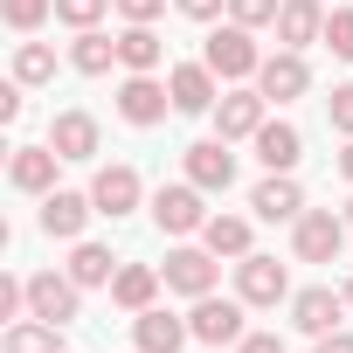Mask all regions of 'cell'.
Segmentation results:
<instances>
[{
  "instance_id": "obj_1",
  "label": "cell",
  "mask_w": 353,
  "mask_h": 353,
  "mask_svg": "<svg viewBox=\"0 0 353 353\" xmlns=\"http://www.w3.org/2000/svg\"><path fill=\"white\" fill-rule=\"evenodd\" d=\"M222 83H243V77H256L263 70V56H256V42H250V28L243 21H229V28H215L208 35V56H201Z\"/></svg>"
},
{
  "instance_id": "obj_2",
  "label": "cell",
  "mask_w": 353,
  "mask_h": 353,
  "mask_svg": "<svg viewBox=\"0 0 353 353\" xmlns=\"http://www.w3.org/2000/svg\"><path fill=\"white\" fill-rule=\"evenodd\" d=\"M339 243H346V215L312 208V215L291 222V256L298 263H339Z\"/></svg>"
},
{
  "instance_id": "obj_3",
  "label": "cell",
  "mask_w": 353,
  "mask_h": 353,
  "mask_svg": "<svg viewBox=\"0 0 353 353\" xmlns=\"http://www.w3.org/2000/svg\"><path fill=\"white\" fill-rule=\"evenodd\" d=\"M77 305H83V284H77L70 270H63V277H56V270H35V277H28V312H35V319L70 325V319H77Z\"/></svg>"
},
{
  "instance_id": "obj_4",
  "label": "cell",
  "mask_w": 353,
  "mask_h": 353,
  "mask_svg": "<svg viewBox=\"0 0 353 353\" xmlns=\"http://www.w3.org/2000/svg\"><path fill=\"white\" fill-rule=\"evenodd\" d=\"M181 159H188V181H194L201 194H229V181H236V152H229L222 132H215V139H194Z\"/></svg>"
},
{
  "instance_id": "obj_5",
  "label": "cell",
  "mask_w": 353,
  "mask_h": 353,
  "mask_svg": "<svg viewBox=\"0 0 353 353\" xmlns=\"http://www.w3.org/2000/svg\"><path fill=\"white\" fill-rule=\"evenodd\" d=\"M188 325H194V339L201 346H236L243 339V298H194V312H188Z\"/></svg>"
},
{
  "instance_id": "obj_6",
  "label": "cell",
  "mask_w": 353,
  "mask_h": 353,
  "mask_svg": "<svg viewBox=\"0 0 353 353\" xmlns=\"http://www.w3.org/2000/svg\"><path fill=\"white\" fill-rule=\"evenodd\" d=\"M152 222H159L166 236H194V229H208L201 188H194V181H181V188H159V194H152Z\"/></svg>"
},
{
  "instance_id": "obj_7",
  "label": "cell",
  "mask_w": 353,
  "mask_h": 353,
  "mask_svg": "<svg viewBox=\"0 0 353 353\" xmlns=\"http://www.w3.org/2000/svg\"><path fill=\"white\" fill-rule=\"evenodd\" d=\"M284 291H291V277H284L277 256H256V250L236 256V298H243V305H277Z\"/></svg>"
},
{
  "instance_id": "obj_8",
  "label": "cell",
  "mask_w": 353,
  "mask_h": 353,
  "mask_svg": "<svg viewBox=\"0 0 353 353\" xmlns=\"http://www.w3.org/2000/svg\"><path fill=\"white\" fill-rule=\"evenodd\" d=\"M159 277H166V291H181V298H208L215 291V250L208 243L201 250H173L159 263Z\"/></svg>"
},
{
  "instance_id": "obj_9",
  "label": "cell",
  "mask_w": 353,
  "mask_h": 353,
  "mask_svg": "<svg viewBox=\"0 0 353 353\" xmlns=\"http://www.w3.org/2000/svg\"><path fill=\"white\" fill-rule=\"evenodd\" d=\"M256 90H263L270 104H291V97H305V90H312V70H305V56H298V49H277V56H263V70H256Z\"/></svg>"
},
{
  "instance_id": "obj_10",
  "label": "cell",
  "mask_w": 353,
  "mask_h": 353,
  "mask_svg": "<svg viewBox=\"0 0 353 353\" xmlns=\"http://www.w3.org/2000/svg\"><path fill=\"white\" fill-rule=\"evenodd\" d=\"M166 111H173V90L159 77H125L118 83V118L125 125H159Z\"/></svg>"
},
{
  "instance_id": "obj_11",
  "label": "cell",
  "mask_w": 353,
  "mask_h": 353,
  "mask_svg": "<svg viewBox=\"0 0 353 353\" xmlns=\"http://www.w3.org/2000/svg\"><path fill=\"white\" fill-rule=\"evenodd\" d=\"M339 312H346V291H332V284H312V291H298V298H291V325H298V332H312V339L339 332Z\"/></svg>"
},
{
  "instance_id": "obj_12",
  "label": "cell",
  "mask_w": 353,
  "mask_h": 353,
  "mask_svg": "<svg viewBox=\"0 0 353 353\" xmlns=\"http://www.w3.org/2000/svg\"><path fill=\"white\" fill-rule=\"evenodd\" d=\"M132 339H139V353H181L194 339V325L159 312V305H145V312H132Z\"/></svg>"
},
{
  "instance_id": "obj_13",
  "label": "cell",
  "mask_w": 353,
  "mask_h": 353,
  "mask_svg": "<svg viewBox=\"0 0 353 353\" xmlns=\"http://www.w3.org/2000/svg\"><path fill=\"white\" fill-rule=\"evenodd\" d=\"M263 104H270L263 90H222L215 97V132L222 139H256L263 132Z\"/></svg>"
},
{
  "instance_id": "obj_14",
  "label": "cell",
  "mask_w": 353,
  "mask_h": 353,
  "mask_svg": "<svg viewBox=\"0 0 353 353\" xmlns=\"http://www.w3.org/2000/svg\"><path fill=\"white\" fill-rule=\"evenodd\" d=\"M56 166H63V152H56V145H14L8 181H14L21 194H56Z\"/></svg>"
},
{
  "instance_id": "obj_15",
  "label": "cell",
  "mask_w": 353,
  "mask_h": 353,
  "mask_svg": "<svg viewBox=\"0 0 353 353\" xmlns=\"http://www.w3.org/2000/svg\"><path fill=\"white\" fill-rule=\"evenodd\" d=\"M166 90H173V111H188V118L215 111V97H222L208 63H181V70H166Z\"/></svg>"
},
{
  "instance_id": "obj_16",
  "label": "cell",
  "mask_w": 353,
  "mask_h": 353,
  "mask_svg": "<svg viewBox=\"0 0 353 353\" xmlns=\"http://www.w3.org/2000/svg\"><path fill=\"white\" fill-rule=\"evenodd\" d=\"M90 215H97V201H90V194H63V188H56V194H42V236H56V243H77Z\"/></svg>"
},
{
  "instance_id": "obj_17",
  "label": "cell",
  "mask_w": 353,
  "mask_h": 353,
  "mask_svg": "<svg viewBox=\"0 0 353 353\" xmlns=\"http://www.w3.org/2000/svg\"><path fill=\"white\" fill-rule=\"evenodd\" d=\"M90 201H97V215H132L139 208V173L132 166H97V181H90Z\"/></svg>"
},
{
  "instance_id": "obj_18",
  "label": "cell",
  "mask_w": 353,
  "mask_h": 353,
  "mask_svg": "<svg viewBox=\"0 0 353 353\" xmlns=\"http://www.w3.org/2000/svg\"><path fill=\"white\" fill-rule=\"evenodd\" d=\"M270 28H277V42H284V49H305V42H319V35H325V8H319V0H284Z\"/></svg>"
},
{
  "instance_id": "obj_19",
  "label": "cell",
  "mask_w": 353,
  "mask_h": 353,
  "mask_svg": "<svg viewBox=\"0 0 353 353\" xmlns=\"http://www.w3.org/2000/svg\"><path fill=\"white\" fill-rule=\"evenodd\" d=\"M250 208H256L263 222H298V215H305V194H298V181H291V173H270V181H256Z\"/></svg>"
},
{
  "instance_id": "obj_20",
  "label": "cell",
  "mask_w": 353,
  "mask_h": 353,
  "mask_svg": "<svg viewBox=\"0 0 353 353\" xmlns=\"http://www.w3.org/2000/svg\"><path fill=\"white\" fill-rule=\"evenodd\" d=\"M159 56H166V42L152 35V21H125V35H118V63H125L132 77H152Z\"/></svg>"
},
{
  "instance_id": "obj_21",
  "label": "cell",
  "mask_w": 353,
  "mask_h": 353,
  "mask_svg": "<svg viewBox=\"0 0 353 353\" xmlns=\"http://www.w3.org/2000/svg\"><path fill=\"white\" fill-rule=\"evenodd\" d=\"M49 145H56L63 159H90V152H97V118H90V111H56Z\"/></svg>"
},
{
  "instance_id": "obj_22",
  "label": "cell",
  "mask_w": 353,
  "mask_h": 353,
  "mask_svg": "<svg viewBox=\"0 0 353 353\" xmlns=\"http://www.w3.org/2000/svg\"><path fill=\"white\" fill-rule=\"evenodd\" d=\"M256 159H263L270 173H291V166L305 159V139H298V125H284V118L270 125V118H263V132H256Z\"/></svg>"
},
{
  "instance_id": "obj_23",
  "label": "cell",
  "mask_w": 353,
  "mask_h": 353,
  "mask_svg": "<svg viewBox=\"0 0 353 353\" xmlns=\"http://www.w3.org/2000/svg\"><path fill=\"white\" fill-rule=\"evenodd\" d=\"M159 270L152 263H118V277H111V305H125V312H145L152 298H159Z\"/></svg>"
},
{
  "instance_id": "obj_24",
  "label": "cell",
  "mask_w": 353,
  "mask_h": 353,
  "mask_svg": "<svg viewBox=\"0 0 353 353\" xmlns=\"http://www.w3.org/2000/svg\"><path fill=\"white\" fill-rule=\"evenodd\" d=\"M70 63H77L83 77H104V70L118 63V35H97V28H77V42H70Z\"/></svg>"
},
{
  "instance_id": "obj_25",
  "label": "cell",
  "mask_w": 353,
  "mask_h": 353,
  "mask_svg": "<svg viewBox=\"0 0 353 353\" xmlns=\"http://www.w3.org/2000/svg\"><path fill=\"white\" fill-rule=\"evenodd\" d=\"M70 277H77L83 291H97V284H111V277H118V263H111V250H104V243H77V250H70Z\"/></svg>"
},
{
  "instance_id": "obj_26",
  "label": "cell",
  "mask_w": 353,
  "mask_h": 353,
  "mask_svg": "<svg viewBox=\"0 0 353 353\" xmlns=\"http://www.w3.org/2000/svg\"><path fill=\"white\" fill-rule=\"evenodd\" d=\"M201 243H208L215 256H250V222H243V215H208Z\"/></svg>"
},
{
  "instance_id": "obj_27",
  "label": "cell",
  "mask_w": 353,
  "mask_h": 353,
  "mask_svg": "<svg viewBox=\"0 0 353 353\" xmlns=\"http://www.w3.org/2000/svg\"><path fill=\"white\" fill-rule=\"evenodd\" d=\"M56 332H63V325H49V319L28 312V319L8 325V353H56Z\"/></svg>"
},
{
  "instance_id": "obj_28",
  "label": "cell",
  "mask_w": 353,
  "mask_h": 353,
  "mask_svg": "<svg viewBox=\"0 0 353 353\" xmlns=\"http://www.w3.org/2000/svg\"><path fill=\"white\" fill-rule=\"evenodd\" d=\"M56 77V49L49 42H21L14 49V83H49Z\"/></svg>"
},
{
  "instance_id": "obj_29",
  "label": "cell",
  "mask_w": 353,
  "mask_h": 353,
  "mask_svg": "<svg viewBox=\"0 0 353 353\" xmlns=\"http://www.w3.org/2000/svg\"><path fill=\"white\" fill-rule=\"evenodd\" d=\"M0 14H8V28H14V35H35V28L56 14V0H0Z\"/></svg>"
},
{
  "instance_id": "obj_30",
  "label": "cell",
  "mask_w": 353,
  "mask_h": 353,
  "mask_svg": "<svg viewBox=\"0 0 353 353\" xmlns=\"http://www.w3.org/2000/svg\"><path fill=\"white\" fill-rule=\"evenodd\" d=\"M325 49H332L339 63H353V8H332V14H325Z\"/></svg>"
},
{
  "instance_id": "obj_31",
  "label": "cell",
  "mask_w": 353,
  "mask_h": 353,
  "mask_svg": "<svg viewBox=\"0 0 353 353\" xmlns=\"http://www.w3.org/2000/svg\"><path fill=\"white\" fill-rule=\"evenodd\" d=\"M277 8H284V0H229V21H243V28H270Z\"/></svg>"
},
{
  "instance_id": "obj_32",
  "label": "cell",
  "mask_w": 353,
  "mask_h": 353,
  "mask_svg": "<svg viewBox=\"0 0 353 353\" xmlns=\"http://www.w3.org/2000/svg\"><path fill=\"white\" fill-rule=\"evenodd\" d=\"M104 8H111V0H56V21H70V28H97Z\"/></svg>"
},
{
  "instance_id": "obj_33",
  "label": "cell",
  "mask_w": 353,
  "mask_h": 353,
  "mask_svg": "<svg viewBox=\"0 0 353 353\" xmlns=\"http://www.w3.org/2000/svg\"><path fill=\"white\" fill-rule=\"evenodd\" d=\"M325 111H332V132H346V139H353V83H339V90L325 97Z\"/></svg>"
},
{
  "instance_id": "obj_34",
  "label": "cell",
  "mask_w": 353,
  "mask_h": 353,
  "mask_svg": "<svg viewBox=\"0 0 353 353\" xmlns=\"http://www.w3.org/2000/svg\"><path fill=\"white\" fill-rule=\"evenodd\" d=\"M236 353H284V339H277V332H243Z\"/></svg>"
},
{
  "instance_id": "obj_35",
  "label": "cell",
  "mask_w": 353,
  "mask_h": 353,
  "mask_svg": "<svg viewBox=\"0 0 353 353\" xmlns=\"http://www.w3.org/2000/svg\"><path fill=\"white\" fill-rule=\"evenodd\" d=\"M111 8H118V14H125V21H152V14H159V8H166V0H111Z\"/></svg>"
},
{
  "instance_id": "obj_36",
  "label": "cell",
  "mask_w": 353,
  "mask_h": 353,
  "mask_svg": "<svg viewBox=\"0 0 353 353\" xmlns=\"http://www.w3.org/2000/svg\"><path fill=\"white\" fill-rule=\"evenodd\" d=\"M173 8H181L188 21H215V14H222V0H173Z\"/></svg>"
},
{
  "instance_id": "obj_37",
  "label": "cell",
  "mask_w": 353,
  "mask_h": 353,
  "mask_svg": "<svg viewBox=\"0 0 353 353\" xmlns=\"http://www.w3.org/2000/svg\"><path fill=\"white\" fill-rule=\"evenodd\" d=\"M319 353H353V332H325V339H319Z\"/></svg>"
},
{
  "instance_id": "obj_38",
  "label": "cell",
  "mask_w": 353,
  "mask_h": 353,
  "mask_svg": "<svg viewBox=\"0 0 353 353\" xmlns=\"http://www.w3.org/2000/svg\"><path fill=\"white\" fill-rule=\"evenodd\" d=\"M339 173H346V181H353V139H346V152H339Z\"/></svg>"
},
{
  "instance_id": "obj_39",
  "label": "cell",
  "mask_w": 353,
  "mask_h": 353,
  "mask_svg": "<svg viewBox=\"0 0 353 353\" xmlns=\"http://www.w3.org/2000/svg\"><path fill=\"white\" fill-rule=\"evenodd\" d=\"M346 229H353V201H346Z\"/></svg>"
},
{
  "instance_id": "obj_40",
  "label": "cell",
  "mask_w": 353,
  "mask_h": 353,
  "mask_svg": "<svg viewBox=\"0 0 353 353\" xmlns=\"http://www.w3.org/2000/svg\"><path fill=\"white\" fill-rule=\"evenodd\" d=\"M346 305H353V284H346Z\"/></svg>"
}]
</instances>
